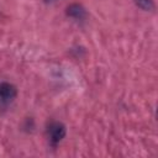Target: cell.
Listing matches in <instances>:
<instances>
[{"instance_id": "obj_2", "label": "cell", "mask_w": 158, "mask_h": 158, "mask_svg": "<svg viewBox=\"0 0 158 158\" xmlns=\"http://www.w3.org/2000/svg\"><path fill=\"white\" fill-rule=\"evenodd\" d=\"M17 95V90L15 88V85H12L11 83L7 81H2L0 83V102L1 104H9L11 102Z\"/></svg>"}, {"instance_id": "obj_3", "label": "cell", "mask_w": 158, "mask_h": 158, "mask_svg": "<svg viewBox=\"0 0 158 158\" xmlns=\"http://www.w3.org/2000/svg\"><path fill=\"white\" fill-rule=\"evenodd\" d=\"M67 15L70 16V17H73V19H75V20H83L86 16V11H85V9L81 5H79V4H72L67 9Z\"/></svg>"}, {"instance_id": "obj_4", "label": "cell", "mask_w": 158, "mask_h": 158, "mask_svg": "<svg viewBox=\"0 0 158 158\" xmlns=\"http://www.w3.org/2000/svg\"><path fill=\"white\" fill-rule=\"evenodd\" d=\"M137 7L144 10V11H151L154 9V2L153 0H133Z\"/></svg>"}, {"instance_id": "obj_1", "label": "cell", "mask_w": 158, "mask_h": 158, "mask_svg": "<svg viewBox=\"0 0 158 158\" xmlns=\"http://www.w3.org/2000/svg\"><path fill=\"white\" fill-rule=\"evenodd\" d=\"M65 133H67V130H65V126L62 123V122H58V121H53L48 125V128H47V135H48V138H49V142L56 146L58 144L64 137H65Z\"/></svg>"}]
</instances>
